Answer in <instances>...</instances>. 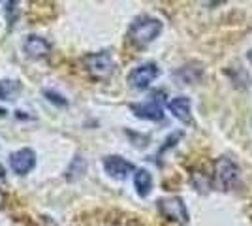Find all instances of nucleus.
I'll use <instances>...</instances> for the list:
<instances>
[{
  "mask_svg": "<svg viewBox=\"0 0 252 226\" xmlns=\"http://www.w3.org/2000/svg\"><path fill=\"white\" fill-rule=\"evenodd\" d=\"M162 32V21L157 17H151V15H141L136 17L130 29H128V38L130 42L139 45V47H145L151 42H155L158 36Z\"/></svg>",
  "mask_w": 252,
  "mask_h": 226,
  "instance_id": "1",
  "label": "nucleus"
},
{
  "mask_svg": "<svg viewBox=\"0 0 252 226\" xmlns=\"http://www.w3.org/2000/svg\"><path fill=\"white\" fill-rule=\"evenodd\" d=\"M83 65L87 72L96 77V79H107L115 72V61L109 51H100V53H91L83 59Z\"/></svg>",
  "mask_w": 252,
  "mask_h": 226,
  "instance_id": "2",
  "label": "nucleus"
},
{
  "mask_svg": "<svg viewBox=\"0 0 252 226\" xmlns=\"http://www.w3.org/2000/svg\"><path fill=\"white\" fill-rule=\"evenodd\" d=\"M158 211L168 221H173V223H179V225H187L189 223L187 205L179 196H169V198L158 200Z\"/></svg>",
  "mask_w": 252,
  "mask_h": 226,
  "instance_id": "3",
  "label": "nucleus"
},
{
  "mask_svg": "<svg viewBox=\"0 0 252 226\" xmlns=\"http://www.w3.org/2000/svg\"><path fill=\"white\" fill-rule=\"evenodd\" d=\"M164 95L155 93L147 102L141 104H130V109L136 113L137 117L149 119V121H162L164 119Z\"/></svg>",
  "mask_w": 252,
  "mask_h": 226,
  "instance_id": "4",
  "label": "nucleus"
},
{
  "mask_svg": "<svg viewBox=\"0 0 252 226\" xmlns=\"http://www.w3.org/2000/svg\"><path fill=\"white\" fill-rule=\"evenodd\" d=\"M158 75H160V68L155 63H145V65L136 66L128 74V83H130V87L137 89V91H143L157 79Z\"/></svg>",
  "mask_w": 252,
  "mask_h": 226,
  "instance_id": "5",
  "label": "nucleus"
},
{
  "mask_svg": "<svg viewBox=\"0 0 252 226\" xmlns=\"http://www.w3.org/2000/svg\"><path fill=\"white\" fill-rule=\"evenodd\" d=\"M36 166V153L32 149H19L10 155V168L17 175H27Z\"/></svg>",
  "mask_w": 252,
  "mask_h": 226,
  "instance_id": "6",
  "label": "nucleus"
},
{
  "mask_svg": "<svg viewBox=\"0 0 252 226\" xmlns=\"http://www.w3.org/2000/svg\"><path fill=\"white\" fill-rule=\"evenodd\" d=\"M104 170L109 177L113 179H126L130 173L134 172V164L119 155H109L104 159Z\"/></svg>",
  "mask_w": 252,
  "mask_h": 226,
  "instance_id": "7",
  "label": "nucleus"
},
{
  "mask_svg": "<svg viewBox=\"0 0 252 226\" xmlns=\"http://www.w3.org/2000/svg\"><path fill=\"white\" fill-rule=\"evenodd\" d=\"M215 172H217V183L220 185L222 189H231L233 183H235V179H237V166L230 161V159H226V157H222L217 161L215 164Z\"/></svg>",
  "mask_w": 252,
  "mask_h": 226,
  "instance_id": "8",
  "label": "nucleus"
},
{
  "mask_svg": "<svg viewBox=\"0 0 252 226\" xmlns=\"http://www.w3.org/2000/svg\"><path fill=\"white\" fill-rule=\"evenodd\" d=\"M23 51L31 59H43V57L51 53V43L42 36L31 34V36H27V40L23 43Z\"/></svg>",
  "mask_w": 252,
  "mask_h": 226,
  "instance_id": "9",
  "label": "nucleus"
},
{
  "mask_svg": "<svg viewBox=\"0 0 252 226\" xmlns=\"http://www.w3.org/2000/svg\"><path fill=\"white\" fill-rule=\"evenodd\" d=\"M169 111L183 123H189L190 121V100L187 97H177L171 98L168 102Z\"/></svg>",
  "mask_w": 252,
  "mask_h": 226,
  "instance_id": "10",
  "label": "nucleus"
},
{
  "mask_svg": "<svg viewBox=\"0 0 252 226\" xmlns=\"http://www.w3.org/2000/svg\"><path fill=\"white\" fill-rule=\"evenodd\" d=\"M134 187H136L137 194L141 198L149 196L151 189H153V177H151V173L147 170H136V173H134Z\"/></svg>",
  "mask_w": 252,
  "mask_h": 226,
  "instance_id": "11",
  "label": "nucleus"
},
{
  "mask_svg": "<svg viewBox=\"0 0 252 226\" xmlns=\"http://www.w3.org/2000/svg\"><path fill=\"white\" fill-rule=\"evenodd\" d=\"M21 91V83L15 79H2L0 81V100H11Z\"/></svg>",
  "mask_w": 252,
  "mask_h": 226,
  "instance_id": "12",
  "label": "nucleus"
},
{
  "mask_svg": "<svg viewBox=\"0 0 252 226\" xmlns=\"http://www.w3.org/2000/svg\"><path fill=\"white\" fill-rule=\"evenodd\" d=\"M85 170H87V162H85V159L83 157H75V161L72 162V166L68 168V172H66V177L72 181L74 179V172H77V177H83V173H85Z\"/></svg>",
  "mask_w": 252,
  "mask_h": 226,
  "instance_id": "13",
  "label": "nucleus"
},
{
  "mask_svg": "<svg viewBox=\"0 0 252 226\" xmlns=\"http://www.w3.org/2000/svg\"><path fill=\"white\" fill-rule=\"evenodd\" d=\"M43 95L47 97V100L55 104V106H59V108H66L68 106V100L63 97V95H59V93H55V91H43Z\"/></svg>",
  "mask_w": 252,
  "mask_h": 226,
  "instance_id": "14",
  "label": "nucleus"
},
{
  "mask_svg": "<svg viewBox=\"0 0 252 226\" xmlns=\"http://www.w3.org/2000/svg\"><path fill=\"white\" fill-rule=\"evenodd\" d=\"M4 202H6V194H4V191L0 189V207L4 205Z\"/></svg>",
  "mask_w": 252,
  "mask_h": 226,
  "instance_id": "15",
  "label": "nucleus"
},
{
  "mask_svg": "<svg viewBox=\"0 0 252 226\" xmlns=\"http://www.w3.org/2000/svg\"><path fill=\"white\" fill-rule=\"evenodd\" d=\"M4 177H6V170H4V166H2V164H0V181H2V179H4Z\"/></svg>",
  "mask_w": 252,
  "mask_h": 226,
  "instance_id": "16",
  "label": "nucleus"
},
{
  "mask_svg": "<svg viewBox=\"0 0 252 226\" xmlns=\"http://www.w3.org/2000/svg\"><path fill=\"white\" fill-rule=\"evenodd\" d=\"M249 59H251V61H252V53H249Z\"/></svg>",
  "mask_w": 252,
  "mask_h": 226,
  "instance_id": "17",
  "label": "nucleus"
}]
</instances>
